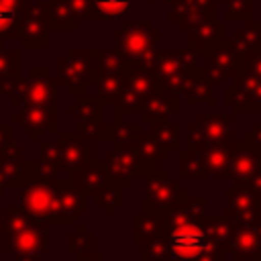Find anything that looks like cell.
Listing matches in <instances>:
<instances>
[{"instance_id": "cell-24", "label": "cell", "mask_w": 261, "mask_h": 261, "mask_svg": "<svg viewBox=\"0 0 261 261\" xmlns=\"http://www.w3.org/2000/svg\"><path fill=\"white\" fill-rule=\"evenodd\" d=\"M141 104H143V96L135 88H130L124 80V84H122V88H120V92L112 104L114 112H116L114 120H122V114H139Z\"/></svg>"}, {"instance_id": "cell-31", "label": "cell", "mask_w": 261, "mask_h": 261, "mask_svg": "<svg viewBox=\"0 0 261 261\" xmlns=\"http://www.w3.org/2000/svg\"><path fill=\"white\" fill-rule=\"evenodd\" d=\"M126 69H128V61H126V57L118 49H112V51H104L102 53L100 63H98V71L126 73Z\"/></svg>"}, {"instance_id": "cell-27", "label": "cell", "mask_w": 261, "mask_h": 261, "mask_svg": "<svg viewBox=\"0 0 261 261\" xmlns=\"http://www.w3.org/2000/svg\"><path fill=\"white\" fill-rule=\"evenodd\" d=\"M232 228L234 226L226 216H210V214H206V218H204V230H206L208 239L216 247H220L222 251H224V243L230 237Z\"/></svg>"}, {"instance_id": "cell-43", "label": "cell", "mask_w": 261, "mask_h": 261, "mask_svg": "<svg viewBox=\"0 0 261 261\" xmlns=\"http://www.w3.org/2000/svg\"><path fill=\"white\" fill-rule=\"evenodd\" d=\"M216 2H226V0H216Z\"/></svg>"}, {"instance_id": "cell-22", "label": "cell", "mask_w": 261, "mask_h": 261, "mask_svg": "<svg viewBox=\"0 0 261 261\" xmlns=\"http://www.w3.org/2000/svg\"><path fill=\"white\" fill-rule=\"evenodd\" d=\"M94 200L96 206L104 210V214H112L116 208H120L124 204V188L114 184L112 179H108L106 184H102L96 192H94Z\"/></svg>"}, {"instance_id": "cell-4", "label": "cell", "mask_w": 261, "mask_h": 261, "mask_svg": "<svg viewBox=\"0 0 261 261\" xmlns=\"http://www.w3.org/2000/svg\"><path fill=\"white\" fill-rule=\"evenodd\" d=\"M196 67H198V57L190 49L159 53L155 61V73L159 80V88L179 96L184 77Z\"/></svg>"}, {"instance_id": "cell-20", "label": "cell", "mask_w": 261, "mask_h": 261, "mask_svg": "<svg viewBox=\"0 0 261 261\" xmlns=\"http://www.w3.org/2000/svg\"><path fill=\"white\" fill-rule=\"evenodd\" d=\"M177 175L179 179H206V171L196 149H177Z\"/></svg>"}, {"instance_id": "cell-15", "label": "cell", "mask_w": 261, "mask_h": 261, "mask_svg": "<svg viewBox=\"0 0 261 261\" xmlns=\"http://www.w3.org/2000/svg\"><path fill=\"white\" fill-rule=\"evenodd\" d=\"M196 122L202 126L204 130V139H206V145H212V143H228L232 141V122H234V114H208V112H202L196 116Z\"/></svg>"}, {"instance_id": "cell-23", "label": "cell", "mask_w": 261, "mask_h": 261, "mask_svg": "<svg viewBox=\"0 0 261 261\" xmlns=\"http://www.w3.org/2000/svg\"><path fill=\"white\" fill-rule=\"evenodd\" d=\"M228 43H230V47L234 49V53H237L239 57H245L247 53L259 49V47H261V41H259V35H257V31H255L253 18L247 20L239 31H234V35H232V39H230Z\"/></svg>"}, {"instance_id": "cell-17", "label": "cell", "mask_w": 261, "mask_h": 261, "mask_svg": "<svg viewBox=\"0 0 261 261\" xmlns=\"http://www.w3.org/2000/svg\"><path fill=\"white\" fill-rule=\"evenodd\" d=\"M92 141H84L77 133L75 135H61L59 139V149H61V167L69 171L73 177L75 169L86 161L88 149Z\"/></svg>"}, {"instance_id": "cell-9", "label": "cell", "mask_w": 261, "mask_h": 261, "mask_svg": "<svg viewBox=\"0 0 261 261\" xmlns=\"http://www.w3.org/2000/svg\"><path fill=\"white\" fill-rule=\"evenodd\" d=\"M259 169H261V149L249 145L243 139L241 141H234L226 179H232V181H251Z\"/></svg>"}, {"instance_id": "cell-34", "label": "cell", "mask_w": 261, "mask_h": 261, "mask_svg": "<svg viewBox=\"0 0 261 261\" xmlns=\"http://www.w3.org/2000/svg\"><path fill=\"white\" fill-rule=\"evenodd\" d=\"M239 67H243L245 71H249L251 75H255L257 80H261V47L247 53L245 57H241Z\"/></svg>"}, {"instance_id": "cell-7", "label": "cell", "mask_w": 261, "mask_h": 261, "mask_svg": "<svg viewBox=\"0 0 261 261\" xmlns=\"http://www.w3.org/2000/svg\"><path fill=\"white\" fill-rule=\"evenodd\" d=\"M224 253L234 261H261V222L253 226H234L224 243Z\"/></svg>"}, {"instance_id": "cell-29", "label": "cell", "mask_w": 261, "mask_h": 261, "mask_svg": "<svg viewBox=\"0 0 261 261\" xmlns=\"http://www.w3.org/2000/svg\"><path fill=\"white\" fill-rule=\"evenodd\" d=\"M143 130V122H122V120H114V139L112 143L118 147H126L133 149V143L137 141L139 133Z\"/></svg>"}, {"instance_id": "cell-12", "label": "cell", "mask_w": 261, "mask_h": 261, "mask_svg": "<svg viewBox=\"0 0 261 261\" xmlns=\"http://www.w3.org/2000/svg\"><path fill=\"white\" fill-rule=\"evenodd\" d=\"M133 153L137 157V163H139V179L153 167H159L163 165L167 159H169V151H165L151 135L149 130H141L137 141L133 143Z\"/></svg>"}, {"instance_id": "cell-10", "label": "cell", "mask_w": 261, "mask_h": 261, "mask_svg": "<svg viewBox=\"0 0 261 261\" xmlns=\"http://www.w3.org/2000/svg\"><path fill=\"white\" fill-rule=\"evenodd\" d=\"M188 33H190V51L196 57H206L212 49H216L224 41V27L222 22H216L214 16L202 18Z\"/></svg>"}, {"instance_id": "cell-13", "label": "cell", "mask_w": 261, "mask_h": 261, "mask_svg": "<svg viewBox=\"0 0 261 261\" xmlns=\"http://www.w3.org/2000/svg\"><path fill=\"white\" fill-rule=\"evenodd\" d=\"M94 145L96 143H90L86 161L73 173V184H75V188L84 196H94V192L102 184H106L110 179L108 173H106V169H104V165H102V161H96V157H94Z\"/></svg>"}, {"instance_id": "cell-19", "label": "cell", "mask_w": 261, "mask_h": 261, "mask_svg": "<svg viewBox=\"0 0 261 261\" xmlns=\"http://www.w3.org/2000/svg\"><path fill=\"white\" fill-rule=\"evenodd\" d=\"M124 80L130 88H135L143 98L161 90L159 88V80H157V73L155 69H149V67H135V65H128L126 73H124Z\"/></svg>"}, {"instance_id": "cell-28", "label": "cell", "mask_w": 261, "mask_h": 261, "mask_svg": "<svg viewBox=\"0 0 261 261\" xmlns=\"http://www.w3.org/2000/svg\"><path fill=\"white\" fill-rule=\"evenodd\" d=\"M141 259H145V261H169V245H167V239L163 232L141 243Z\"/></svg>"}, {"instance_id": "cell-25", "label": "cell", "mask_w": 261, "mask_h": 261, "mask_svg": "<svg viewBox=\"0 0 261 261\" xmlns=\"http://www.w3.org/2000/svg\"><path fill=\"white\" fill-rule=\"evenodd\" d=\"M104 100L100 96H86L80 98L77 104H73L69 110L77 116V122H98L104 120Z\"/></svg>"}, {"instance_id": "cell-3", "label": "cell", "mask_w": 261, "mask_h": 261, "mask_svg": "<svg viewBox=\"0 0 261 261\" xmlns=\"http://www.w3.org/2000/svg\"><path fill=\"white\" fill-rule=\"evenodd\" d=\"M226 208L224 216L232 222V226H253L261 222L259 210V192L251 181H234L224 190Z\"/></svg>"}, {"instance_id": "cell-37", "label": "cell", "mask_w": 261, "mask_h": 261, "mask_svg": "<svg viewBox=\"0 0 261 261\" xmlns=\"http://www.w3.org/2000/svg\"><path fill=\"white\" fill-rule=\"evenodd\" d=\"M190 2H192V6L196 8L198 14H202V16H214L216 0H190Z\"/></svg>"}, {"instance_id": "cell-2", "label": "cell", "mask_w": 261, "mask_h": 261, "mask_svg": "<svg viewBox=\"0 0 261 261\" xmlns=\"http://www.w3.org/2000/svg\"><path fill=\"white\" fill-rule=\"evenodd\" d=\"M159 33L151 27V22H124V27L116 33V49L126 57L128 65L155 69V61L159 55Z\"/></svg>"}, {"instance_id": "cell-35", "label": "cell", "mask_w": 261, "mask_h": 261, "mask_svg": "<svg viewBox=\"0 0 261 261\" xmlns=\"http://www.w3.org/2000/svg\"><path fill=\"white\" fill-rule=\"evenodd\" d=\"M188 147H190V149H196V151H200L202 147H206L204 130H202V126H200L196 120L188 124Z\"/></svg>"}, {"instance_id": "cell-8", "label": "cell", "mask_w": 261, "mask_h": 261, "mask_svg": "<svg viewBox=\"0 0 261 261\" xmlns=\"http://www.w3.org/2000/svg\"><path fill=\"white\" fill-rule=\"evenodd\" d=\"M204 59H206V65H202V71L212 84H224L228 77L232 80V75L239 69V61H241V57L234 53L228 41H222Z\"/></svg>"}, {"instance_id": "cell-11", "label": "cell", "mask_w": 261, "mask_h": 261, "mask_svg": "<svg viewBox=\"0 0 261 261\" xmlns=\"http://www.w3.org/2000/svg\"><path fill=\"white\" fill-rule=\"evenodd\" d=\"M179 110V98L177 94H171V92H165V90H157L149 96L143 98V104H141V122L143 124H151V122H157V120H167L171 118L173 114H177Z\"/></svg>"}, {"instance_id": "cell-14", "label": "cell", "mask_w": 261, "mask_h": 261, "mask_svg": "<svg viewBox=\"0 0 261 261\" xmlns=\"http://www.w3.org/2000/svg\"><path fill=\"white\" fill-rule=\"evenodd\" d=\"M232 145L234 139L228 143H212L200 149V159L206 171V177H220L226 179L228 175V163L232 155Z\"/></svg>"}, {"instance_id": "cell-5", "label": "cell", "mask_w": 261, "mask_h": 261, "mask_svg": "<svg viewBox=\"0 0 261 261\" xmlns=\"http://www.w3.org/2000/svg\"><path fill=\"white\" fill-rule=\"evenodd\" d=\"M59 186L61 184H55L51 181V177H45V179H35L24 196H22V202L27 206V210L43 220H49V222H59L61 224V216H59Z\"/></svg>"}, {"instance_id": "cell-45", "label": "cell", "mask_w": 261, "mask_h": 261, "mask_svg": "<svg viewBox=\"0 0 261 261\" xmlns=\"http://www.w3.org/2000/svg\"><path fill=\"white\" fill-rule=\"evenodd\" d=\"M141 261H145V259H141Z\"/></svg>"}, {"instance_id": "cell-41", "label": "cell", "mask_w": 261, "mask_h": 261, "mask_svg": "<svg viewBox=\"0 0 261 261\" xmlns=\"http://www.w3.org/2000/svg\"><path fill=\"white\" fill-rule=\"evenodd\" d=\"M259 210H261V192H259Z\"/></svg>"}, {"instance_id": "cell-32", "label": "cell", "mask_w": 261, "mask_h": 261, "mask_svg": "<svg viewBox=\"0 0 261 261\" xmlns=\"http://www.w3.org/2000/svg\"><path fill=\"white\" fill-rule=\"evenodd\" d=\"M94 243H96V237L92 232H88L86 226H77V230L67 237V251L73 255L84 253V251H92Z\"/></svg>"}, {"instance_id": "cell-18", "label": "cell", "mask_w": 261, "mask_h": 261, "mask_svg": "<svg viewBox=\"0 0 261 261\" xmlns=\"http://www.w3.org/2000/svg\"><path fill=\"white\" fill-rule=\"evenodd\" d=\"M165 228V218L163 214L155 212H141L130 216V230H133V243L141 245L157 234H161Z\"/></svg>"}, {"instance_id": "cell-36", "label": "cell", "mask_w": 261, "mask_h": 261, "mask_svg": "<svg viewBox=\"0 0 261 261\" xmlns=\"http://www.w3.org/2000/svg\"><path fill=\"white\" fill-rule=\"evenodd\" d=\"M224 259H226V253L220 247H210V249L202 251L200 255L192 257L190 261H224Z\"/></svg>"}, {"instance_id": "cell-16", "label": "cell", "mask_w": 261, "mask_h": 261, "mask_svg": "<svg viewBox=\"0 0 261 261\" xmlns=\"http://www.w3.org/2000/svg\"><path fill=\"white\" fill-rule=\"evenodd\" d=\"M214 84L204 75L202 67L198 65L196 69H192L184 82H181V88H179V94L188 98V104H198V102H204V104H214L216 102V96H214Z\"/></svg>"}, {"instance_id": "cell-33", "label": "cell", "mask_w": 261, "mask_h": 261, "mask_svg": "<svg viewBox=\"0 0 261 261\" xmlns=\"http://www.w3.org/2000/svg\"><path fill=\"white\" fill-rule=\"evenodd\" d=\"M226 18L247 22L253 18V0H226Z\"/></svg>"}, {"instance_id": "cell-26", "label": "cell", "mask_w": 261, "mask_h": 261, "mask_svg": "<svg viewBox=\"0 0 261 261\" xmlns=\"http://www.w3.org/2000/svg\"><path fill=\"white\" fill-rule=\"evenodd\" d=\"M98 96L104 100V104H114L122 84H124V73H114V71H98Z\"/></svg>"}, {"instance_id": "cell-44", "label": "cell", "mask_w": 261, "mask_h": 261, "mask_svg": "<svg viewBox=\"0 0 261 261\" xmlns=\"http://www.w3.org/2000/svg\"><path fill=\"white\" fill-rule=\"evenodd\" d=\"M165 2H173V0H165Z\"/></svg>"}, {"instance_id": "cell-39", "label": "cell", "mask_w": 261, "mask_h": 261, "mask_svg": "<svg viewBox=\"0 0 261 261\" xmlns=\"http://www.w3.org/2000/svg\"><path fill=\"white\" fill-rule=\"evenodd\" d=\"M12 20H14L12 10H10V8L0 6V33H4V31H6V29L12 24Z\"/></svg>"}, {"instance_id": "cell-1", "label": "cell", "mask_w": 261, "mask_h": 261, "mask_svg": "<svg viewBox=\"0 0 261 261\" xmlns=\"http://www.w3.org/2000/svg\"><path fill=\"white\" fill-rule=\"evenodd\" d=\"M143 198H141V212H155V214H169L171 210L186 204L190 198V190L181 188L171 173L159 165L149 169L143 177Z\"/></svg>"}, {"instance_id": "cell-21", "label": "cell", "mask_w": 261, "mask_h": 261, "mask_svg": "<svg viewBox=\"0 0 261 261\" xmlns=\"http://www.w3.org/2000/svg\"><path fill=\"white\" fill-rule=\"evenodd\" d=\"M149 135L169 153L179 149V124L167 120H157L149 124Z\"/></svg>"}, {"instance_id": "cell-38", "label": "cell", "mask_w": 261, "mask_h": 261, "mask_svg": "<svg viewBox=\"0 0 261 261\" xmlns=\"http://www.w3.org/2000/svg\"><path fill=\"white\" fill-rule=\"evenodd\" d=\"M243 141H247L249 145L261 149V122H255V124L251 126V130H247V133L243 135Z\"/></svg>"}, {"instance_id": "cell-6", "label": "cell", "mask_w": 261, "mask_h": 261, "mask_svg": "<svg viewBox=\"0 0 261 261\" xmlns=\"http://www.w3.org/2000/svg\"><path fill=\"white\" fill-rule=\"evenodd\" d=\"M102 165H104L108 177L114 184L122 186L124 190L130 188L135 179H139V163H137L133 149L118 147V145L106 149V153L102 157Z\"/></svg>"}, {"instance_id": "cell-42", "label": "cell", "mask_w": 261, "mask_h": 261, "mask_svg": "<svg viewBox=\"0 0 261 261\" xmlns=\"http://www.w3.org/2000/svg\"><path fill=\"white\" fill-rule=\"evenodd\" d=\"M149 2H161V0H149Z\"/></svg>"}, {"instance_id": "cell-30", "label": "cell", "mask_w": 261, "mask_h": 261, "mask_svg": "<svg viewBox=\"0 0 261 261\" xmlns=\"http://www.w3.org/2000/svg\"><path fill=\"white\" fill-rule=\"evenodd\" d=\"M133 0H92V10L96 18H114L128 10Z\"/></svg>"}, {"instance_id": "cell-40", "label": "cell", "mask_w": 261, "mask_h": 261, "mask_svg": "<svg viewBox=\"0 0 261 261\" xmlns=\"http://www.w3.org/2000/svg\"><path fill=\"white\" fill-rule=\"evenodd\" d=\"M77 261H106V255H104V253H96V251L92 249V251L77 253Z\"/></svg>"}]
</instances>
